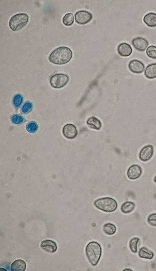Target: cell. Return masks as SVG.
Instances as JSON below:
<instances>
[{
  "label": "cell",
  "instance_id": "cell-7",
  "mask_svg": "<svg viewBox=\"0 0 156 271\" xmlns=\"http://www.w3.org/2000/svg\"><path fill=\"white\" fill-rule=\"evenodd\" d=\"M154 153L153 146L151 145L148 144L141 149L139 153V157L143 161H147L151 158Z\"/></svg>",
  "mask_w": 156,
  "mask_h": 271
},
{
  "label": "cell",
  "instance_id": "cell-22",
  "mask_svg": "<svg viewBox=\"0 0 156 271\" xmlns=\"http://www.w3.org/2000/svg\"><path fill=\"white\" fill-rule=\"evenodd\" d=\"M74 20V17L73 14L71 13L66 14L63 16L62 18L63 24L66 26H70L73 23Z\"/></svg>",
  "mask_w": 156,
  "mask_h": 271
},
{
  "label": "cell",
  "instance_id": "cell-23",
  "mask_svg": "<svg viewBox=\"0 0 156 271\" xmlns=\"http://www.w3.org/2000/svg\"><path fill=\"white\" fill-rule=\"evenodd\" d=\"M139 240V238L137 237L133 238L130 240L129 247L133 253H136L137 252V246Z\"/></svg>",
  "mask_w": 156,
  "mask_h": 271
},
{
  "label": "cell",
  "instance_id": "cell-20",
  "mask_svg": "<svg viewBox=\"0 0 156 271\" xmlns=\"http://www.w3.org/2000/svg\"><path fill=\"white\" fill-rule=\"evenodd\" d=\"M115 226L111 223L105 224L103 227V230L105 233L108 235H112L115 233L116 231Z\"/></svg>",
  "mask_w": 156,
  "mask_h": 271
},
{
  "label": "cell",
  "instance_id": "cell-24",
  "mask_svg": "<svg viewBox=\"0 0 156 271\" xmlns=\"http://www.w3.org/2000/svg\"><path fill=\"white\" fill-rule=\"evenodd\" d=\"M11 122L16 125H20L24 123L25 119L22 115L18 114H15L12 115L11 117Z\"/></svg>",
  "mask_w": 156,
  "mask_h": 271
},
{
  "label": "cell",
  "instance_id": "cell-4",
  "mask_svg": "<svg viewBox=\"0 0 156 271\" xmlns=\"http://www.w3.org/2000/svg\"><path fill=\"white\" fill-rule=\"evenodd\" d=\"M29 17L26 13H20L12 16L9 21V26L13 31H18L25 27L29 21Z\"/></svg>",
  "mask_w": 156,
  "mask_h": 271
},
{
  "label": "cell",
  "instance_id": "cell-9",
  "mask_svg": "<svg viewBox=\"0 0 156 271\" xmlns=\"http://www.w3.org/2000/svg\"><path fill=\"white\" fill-rule=\"evenodd\" d=\"M142 172L141 167L137 164L131 165L127 171V177L131 180H135L139 178Z\"/></svg>",
  "mask_w": 156,
  "mask_h": 271
},
{
  "label": "cell",
  "instance_id": "cell-14",
  "mask_svg": "<svg viewBox=\"0 0 156 271\" xmlns=\"http://www.w3.org/2000/svg\"><path fill=\"white\" fill-rule=\"evenodd\" d=\"M144 23L148 27H156V13L150 12L146 14L143 17Z\"/></svg>",
  "mask_w": 156,
  "mask_h": 271
},
{
  "label": "cell",
  "instance_id": "cell-18",
  "mask_svg": "<svg viewBox=\"0 0 156 271\" xmlns=\"http://www.w3.org/2000/svg\"><path fill=\"white\" fill-rule=\"evenodd\" d=\"M138 255L141 258L151 259L154 256V254L147 248L143 247L140 249Z\"/></svg>",
  "mask_w": 156,
  "mask_h": 271
},
{
  "label": "cell",
  "instance_id": "cell-16",
  "mask_svg": "<svg viewBox=\"0 0 156 271\" xmlns=\"http://www.w3.org/2000/svg\"><path fill=\"white\" fill-rule=\"evenodd\" d=\"M25 262L21 259H17L14 261L11 266L12 271H24L26 268Z\"/></svg>",
  "mask_w": 156,
  "mask_h": 271
},
{
  "label": "cell",
  "instance_id": "cell-11",
  "mask_svg": "<svg viewBox=\"0 0 156 271\" xmlns=\"http://www.w3.org/2000/svg\"><path fill=\"white\" fill-rule=\"evenodd\" d=\"M131 43L135 49L141 52L144 51L149 44L146 39L141 37L133 38L132 40Z\"/></svg>",
  "mask_w": 156,
  "mask_h": 271
},
{
  "label": "cell",
  "instance_id": "cell-26",
  "mask_svg": "<svg viewBox=\"0 0 156 271\" xmlns=\"http://www.w3.org/2000/svg\"><path fill=\"white\" fill-rule=\"evenodd\" d=\"M26 127L27 132L33 133L37 131L38 129V125L36 122L30 121L27 123Z\"/></svg>",
  "mask_w": 156,
  "mask_h": 271
},
{
  "label": "cell",
  "instance_id": "cell-13",
  "mask_svg": "<svg viewBox=\"0 0 156 271\" xmlns=\"http://www.w3.org/2000/svg\"><path fill=\"white\" fill-rule=\"evenodd\" d=\"M117 50L118 54L121 56L126 57L130 56L132 53V49L129 44L123 42L118 46Z\"/></svg>",
  "mask_w": 156,
  "mask_h": 271
},
{
  "label": "cell",
  "instance_id": "cell-5",
  "mask_svg": "<svg viewBox=\"0 0 156 271\" xmlns=\"http://www.w3.org/2000/svg\"><path fill=\"white\" fill-rule=\"evenodd\" d=\"M69 78L67 74L59 73L53 75L50 78L51 86L55 89H60L65 86L68 83Z\"/></svg>",
  "mask_w": 156,
  "mask_h": 271
},
{
  "label": "cell",
  "instance_id": "cell-17",
  "mask_svg": "<svg viewBox=\"0 0 156 271\" xmlns=\"http://www.w3.org/2000/svg\"><path fill=\"white\" fill-rule=\"evenodd\" d=\"M87 124L90 128L96 130H99L102 127L101 121L94 116L89 118L87 121Z\"/></svg>",
  "mask_w": 156,
  "mask_h": 271
},
{
  "label": "cell",
  "instance_id": "cell-2",
  "mask_svg": "<svg viewBox=\"0 0 156 271\" xmlns=\"http://www.w3.org/2000/svg\"><path fill=\"white\" fill-rule=\"evenodd\" d=\"M102 252L100 244L95 241L89 243L85 248V253L87 258L93 266H96L101 258Z\"/></svg>",
  "mask_w": 156,
  "mask_h": 271
},
{
  "label": "cell",
  "instance_id": "cell-19",
  "mask_svg": "<svg viewBox=\"0 0 156 271\" xmlns=\"http://www.w3.org/2000/svg\"><path fill=\"white\" fill-rule=\"evenodd\" d=\"M135 207V205L134 202L131 201H127L122 204L120 209L123 213L128 214L133 211Z\"/></svg>",
  "mask_w": 156,
  "mask_h": 271
},
{
  "label": "cell",
  "instance_id": "cell-10",
  "mask_svg": "<svg viewBox=\"0 0 156 271\" xmlns=\"http://www.w3.org/2000/svg\"><path fill=\"white\" fill-rule=\"evenodd\" d=\"M62 132L64 136L69 139L75 138L78 134V131L76 126L70 123L67 124L64 126Z\"/></svg>",
  "mask_w": 156,
  "mask_h": 271
},
{
  "label": "cell",
  "instance_id": "cell-15",
  "mask_svg": "<svg viewBox=\"0 0 156 271\" xmlns=\"http://www.w3.org/2000/svg\"><path fill=\"white\" fill-rule=\"evenodd\" d=\"M145 76L149 79L156 78V63L149 64L146 67L144 72Z\"/></svg>",
  "mask_w": 156,
  "mask_h": 271
},
{
  "label": "cell",
  "instance_id": "cell-8",
  "mask_svg": "<svg viewBox=\"0 0 156 271\" xmlns=\"http://www.w3.org/2000/svg\"><path fill=\"white\" fill-rule=\"evenodd\" d=\"M128 67L132 72L136 74H141L144 71L145 66L144 63L140 60L134 59L129 62Z\"/></svg>",
  "mask_w": 156,
  "mask_h": 271
},
{
  "label": "cell",
  "instance_id": "cell-12",
  "mask_svg": "<svg viewBox=\"0 0 156 271\" xmlns=\"http://www.w3.org/2000/svg\"><path fill=\"white\" fill-rule=\"evenodd\" d=\"M40 247L44 251L50 253H55L57 249L56 243L54 241L48 239L41 241Z\"/></svg>",
  "mask_w": 156,
  "mask_h": 271
},
{
  "label": "cell",
  "instance_id": "cell-27",
  "mask_svg": "<svg viewBox=\"0 0 156 271\" xmlns=\"http://www.w3.org/2000/svg\"><path fill=\"white\" fill-rule=\"evenodd\" d=\"M146 54L149 57L156 59V47L154 45L148 47L146 50Z\"/></svg>",
  "mask_w": 156,
  "mask_h": 271
},
{
  "label": "cell",
  "instance_id": "cell-3",
  "mask_svg": "<svg viewBox=\"0 0 156 271\" xmlns=\"http://www.w3.org/2000/svg\"><path fill=\"white\" fill-rule=\"evenodd\" d=\"M94 206L98 209L106 212H112L117 208L116 201L112 197H105L96 200L94 202Z\"/></svg>",
  "mask_w": 156,
  "mask_h": 271
},
{
  "label": "cell",
  "instance_id": "cell-6",
  "mask_svg": "<svg viewBox=\"0 0 156 271\" xmlns=\"http://www.w3.org/2000/svg\"><path fill=\"white\" fill-rule=\"evenodd\" d=\"M92 14L88 11L80 10L77 12L75 14V19L76 23L80 25H84L89 22L92 19Z\"/></svg>",
  "mask_w": 156,
  "mask_h": 271
},
{
  "label": "cell",
  "instance_id": "cell-25",
  "mask_svg": "<svg viewBox=\"0 0 156 271\" xmlns=\"http://www.w3.org/2000/svg\"><path fill=\"white\" fill-rule=\"evenodd\" d=\"M33 108V103L30 101H27L22 106L21 111L23 114H27L32 110Z\"/></svg>",
  "mask_w": 156,
  "mask_h": 271
},
{
  "label": "cell",
  "instance_id": "cell-29",
  "mask_svg": "<svg viewBox=\"0 0 156 271\" xmlns=\"http://www.w3.org/2000/svg\"><path fill=\"white\" fill-rule=\"evenodd\" d=\"M153 181L154 182L156 183V175L154 176V178Z\"/></svg>",
  "mask_w": 156,
  "mask_h": 271
},
{
  "label": "cell",
  "instance_id": "cell-28",
  "mask_svg": "<svg viewBox=\"0 0 156 271\" xmlns=\"http://www.w3.org/2000/svg\"><path fill=\"white\" fill-rule=\"evenodd\" d=\"M147 221L150 225L156 226V213L150 214L147 217Z\"/></svg>",
  "mask_w": 156,
  "mask_h": 271
},
{
  "label": "cell",
  "instance_id": "cell-30",
  "mask_svg": "<svg viewBox=\"0 0 156 271\" xmlns=\"http://www.w3.org/2000/svg\"><path fill=\"white\" fill-rule=\"evenodd\" d=\"M123 270L124 271H128H128H132V269H129V268L126 269H124Z\"/></svg>",
  "mask_w": 156,
  "mask_h": 271
},
{
  "label": "cell",
  "instance_id": "cell-1",
  "mask_svg": "<svg viewBox=\"0 0 156 271\" xmlns=\"http://www.w3.org/2000/svg\"><path fill=\"white\" fill-rule=\"evenodd\" d=\"M73 55L72 50L69 47L62 46L53 50L48 59L51 63L57 65H63L69 62Z\"/></svg>",
  "mask_w": 156,
  "mask_h": 271
},
{
  "label": "cell",
  "instance_id": "cell-21",
  "mask_svg": "<svg viewBox=\"0 0 156 271\" xmlns=\"http://www.w3.org/2000/svg\"><path fill=\"white\" fill-rule=\"evenodd\" d=\"M23 101V98L22 95L19 93L15 94L13 96L12 102L14 107L16 109L21 106Z\"/></svg>",
  "mask_w": 156,
  "mask_h": 271
}]
</instances>
